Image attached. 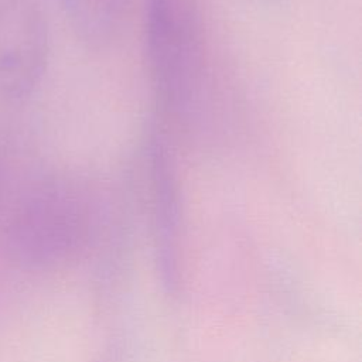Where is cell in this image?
I'll return each mask as SVG.
<instances>
[{
	"mask_svg": "<svg viewBox=\"0 0 362 362\" xmlns=\"http://www.w3.org/2000/svg\"><path fill=\"white\" fill-rule=\"evenodd\" d=\"M144 41L163 113L189 126L204 110L209 64L199 0H146Z\"/></svg>",
	"mask_w": 362,
	"mask_h": 362,
	"instance_id": "2",
	"label": "cell"
},
{
	"mask_svg": "<svg viewBox=\"0 0 362 362\" xmlns=\"http://www.w3.org/2000/svg\"><path fill=\"white\" fill-rule=\"evenodd\" d=\"M4 204H6V178H4V167L0 157V222L4 214Z\"/></svg>",
	"mask_w": 362,
	"mask_h": 362,
	"instance_id": "6",
	"label": "cell"
},
{
	"mask_svg": "<svg viewBox=\"0 0 362 362\" xmlns=\"http://www.w3.org/2000/svg\"><path fill=\"white\" fill-rule=\"evenodd\" d=\"M146 167L150 184L156 263L167 293L180 286L181 189L174 151L161 126L154 123L146 140Z\"/></svg>",
	"mask_w": 362,
	"mask_h": 362,
	"instance_id": "4",
	"label": "cell"
},
{
	"mask_svg": "<svg viewBox=\"0 0 362 362\" xmlns=\"http://www.w3.org/2000/svg\"><path fill=\"white\" fill-rule=\"evenodd\" d=\"M98 211L96 195L85 180L62 173L41 174L3 214L4 249L27 270L64 267L95 239Z\"/></svg>",
	"mask_w": 362,
	"mask_h": 362,
	"instance_id": "1",
	"label": "cell"
},
{
	"mask_svg": "<svg viewBox=\"0 0 362 362\" xmlns=\"http://www.w3.org/2000/svg\"><path fill=\"white\" fill-rule=\"evenodd\" d=\"M49 58V27L37 0H0V98L27 99Z\"/></svg>",
	"mask_w": 362,
	"mask_h": 362,
	"instance_id": "3",
	"label": "cell"
},
{
	"mask_svg": "<svg viewBox=\"0 0 362 362\" xmlns=\"http://www.w3.org/2000/svg\"><path fill=\"white\" fill-rule=\"evenodd\" d=\"M76 37L90 48L116 40L129 17L132 0H61Z\"/></svg>",
	"mask_w": 362,
	"mask_h": 362,
	"instance_id": "5",
	"label": "cell"
},
{
	"mask_svg": "<svg viewBox=\"0 0 362 362\" xmlns=\"http://www.w3.org/2000/svg\"><path fill=\"white\" fill-rule=\"evenodd\" d=\"M107 362H112V361H107Z\"/></svg>",
	"mask_w": 362,
	"mask_h": 362,
	"instance_id": "7",
	"label": "cell"
}]
</instances>
